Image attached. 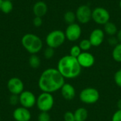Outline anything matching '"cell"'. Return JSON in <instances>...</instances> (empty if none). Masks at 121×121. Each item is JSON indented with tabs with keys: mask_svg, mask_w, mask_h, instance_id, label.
I'll return each instance as SVG.
<instances>
[{
	"mask_svg": "<svg viewBox=\"0 0 121 121\" xmlns=\"http://www.w3.org/2000/svg\"><path fill=\"white\" fill-rule=\"evenodd\" d=\"M65 79L57 69L48 68L40 74L38 79V87L43 92L52 94L61 89L65 83Z\"/></svg>",
	"mask_w": 121,
	"mask_h": 121,
	"instance_id": "cell-1",
	"label": "cell"
},
{
	"mask_svg": "<svg viewBox=\"0 0 121 121\" xmlns=\"http://www.w3.org/2000/svg\"><path fill=\"white\" fill-rule=\"evenodd\" d=\"M57 69L65 79H72L80 75L82 68L77 59L69 55L59 60Z\"/></svg>",
	"mask_w": 121,
	"mask_h": 121,
	"instance_id": "cell-2",
	"label": "cell"
},
{
	"mask_svg": "<svg viewBox=\"0 0 121 121\" xmlns=\"http://www.w3.org/2000/svg\"><path fill=\"white\" fill-rule=\"evenodd\" d=\"M21 44L24 49L30 55L38 53L43 48L41 38L33 33H26L21 38Z\"/></svg>",
	"mask_w": 121,
	"mask_h": 121,
	"instance_id": "cell-3",
	"label": "cell"
},
{
	"mask_svg": "<svg viewBox=\"0 0 121 121\" xmlns=\"http://www.w3.org/2000/svg\"><path fill=\"white\" fill-rule=\"evenodd\" d=\"M66 37L65 32L61 30H54L50 32L45 38L48 47L56 49L62 46L65 42Z\"/></svg>",
	"mask_w": 121,
	"mask_h": 121,
	"instance_id": "cell-4",
	"label": "cell"
},
{
	"mask_svg": "<svg viewBox=\"0 0 121 121\" xmlns=\"http://www.w3.org/2000/svg\"><path fill=\"white\" fill-rule=\"evenodd\" d=\"M55 104L54 97L52 94L43 92L36 99V106L40 112H49Z\"/></svg>",
	"mask_w": 121,
	"mask_h": 121,
	"instance_id": "cell-5",
	"label": "cell"
},
{
	"mask_svg": "<svg viewBox=\"0 0 121 121\" xmlns=\"http://www.w3.org/2000/svg\"><path fill=\"white\" fill-rule=\"evenodd\" d=\"M79 100L86 104H96L100 98L99 91L93 87H87L82 89L79 95Z\"/></svg>",
	"mask_w": 121,
	"mask_h": 121,
	"instance_id": "cell-6",
	"label": "cell"
},
{
	"mask_svg": "<svg viewBox=\"0 0 121 121\" xmlns=\"http://www.w3.org/2000/svg\"><path fill=\"white\" fill-rule=\"evenodd\" d=\"M110 17L109 11L104 7H96L92 10L91 19L96 24L104 26L110 21Z\"/></svg>",
	"mask_w": 121,
	"mask_h": 121,
	"instance_id": "cell-7",
	"label": "cell"
},
{
	"mask_svg": "<svg viewBox=\"0 0 121 121\" xmlns=\"http://www.w3.org/2000/svg\"><path fill=\"white\" fill-rule=\"evenodd\" d=\"M75 14L77 21L79 23L86 24L91 19L92 10L89 6L86 4H82L77 8Z\"/></svg>",
	"mask_w": 121,
	"mask_h": 121,
	"instance_id": "cell-8",
	"label": "cell"
},
{
	"mask_svg": "<svg viewBox=\"0 0 121 121\" xmlns=\"http://www.w3.org/2000/svg\"><path fill=\"white\" fill-rule=\"evenodd\" d=\"M82 28L79 24L74 23L67 26L65 34L66 39L71 42H75L78 40L82 35Z\"/></svg>",
	"mask_w": 121,
	"mask_h": 121,
	"instance_id": "cell-9",
	"label": "cell"
},
{
	"mask_svg": "<svg viewBox=\"0 0 121 121\" xmlns=\"http://www.w3.org/2000/svg\"><path fill=\"white\" fill-rule=\"evenodd\" d=\"M19 104L22 107L28 109L33 108L36 105V99L35 94L30 91H23L19 96Z\"/></svg>",
	"mask_w": 121,
	"mask_h": 121,
	"instance_id": "cell-10",
	"label": "cell"
},
{
	"mask_svg": "<svg viewBox=\"0 0 121 121\" xmlns=\"http://www.w3.org/2000/svg\"><path fill=\"white\" fill-rule=\"evenodd\" d=\"M7 88L11 94L19 96L24 91V84L21 79L12 77L7 82Z\"/></svg>",
	"mask_w": 121,
	"mask_h": 121,
	"instance_id": "cell-11",
	"label": "cell"
},
{
	"mask_svg": "<svg viewBox=\"0 0 121 121\" xmlns=\"http://www.w3.org/2000/svg\"><path fill=\"white\" fill-rule=\"evenodd\" d=\"M82 68H90L95 63L94 56L87 52H82L79 56L77 58Z\"/></svg>",
	"mask_w": 121,
	"mask_h": 121,
	"instance_id": "cell-12",
	"label": "cell"
},
{
	"mask_svg": "<svg viewBox=\"0 0 121 121\" xmlns=\"http://www.w3.org/2000/svg\"><path fill=\"white\" fill-rule=\"evenodd\" d=\"M105 33L104 30L101 28H96L91 32L89 40L93 47H99L103 43Z\"/></svg>",
	"mask_w": 121,
	"mask_h": 121,
	"instance_id": "cell-13",
	"label": "cell"
},
{
	"mask_svg": "<svg viewBox=\"0 0 121 121\" xmlns=\"http://www.w3.org/2000/svg\"><path fill=\"white\" fill-rule=\"evenodd\" d=\"M13 118L16 121H30L31 113L28 108L21 106L13 111Z\"/></svg>",
	"mask_w": 121,
	"mask_h": 121,
	"instance_id": "cell-14",
	"label": "cell"
},
{
	"mask_svg": "<svg viewBox=\"0 0 121 121\" xmlns=\"http://www.w3.org/2000/svg\"><path fill=\"white\" fill-rule=\"evenodd\" d=\"M60 91L62 96L67 101L73 100L76 96V90L74 86L69 83H65V84L62 86Z\"/></svg>",
	"mask_w": 121,
	"mask_h": 121,
	"instance_id": "cell-15",
	"label": "cell"
},
{
	"mask_svg": "<svg viewBox=\"0 0 121 121\" xmlns=\"http://www.w3.org/2000/svg\"><path fill=\"white\" fill-rule=\"evenodd\" d=\"M48 8L45 2L43 1H37L34 4L33 6V12L35 16L38 17H43L48 12Z\"/></svg>",
	"mask_w": 121,
	"mask_h": 121,
	"instance_id": "cell-16",
	"label": "cell"
},
{
	"mask_svg": "<svg viewBox=\"0 0 121 121\" xmlns=\"http://www.w3.org/2000/svg\"><path fill=\"white\" fill-rule=\"evenodd\" d=\"M75 121H86L88 118L89 113L86 108L79 107L74 112Z\"/></svg>",
	"mask_w": 121,
	"mask_h": 121,
	"instance_id": "cell-17",
	"label": "cell"
},
{
	"mask_svg": "<svg viewBox=\"0 0 121 121\" xmlns=\"http://www.w3.org/2000/svg\"><path fill=\"white\" fill-rule=\"evenodd\" d=\"M104 31L105 33H106L109 36H115L117 34L118 30L117 26L114 23L111 21H108L104 25Z\"/></svg>",
	"mask_w": 121,
	"mask_h": 121,
	"instance_id": "cell-18",
	"label": "cell"
},
{
	"mask_svg": "<svg viewBox=\"0 0 121 121\" xmlns=\"http://www.w3.org/2000/svg\"><path fill=\"white\" fill-rule=\"evenodd\" d=\"M112 57L114 61L117 62H121V43H118L113 49Z\"/></svg>",
	"mask_w": 121,
	"mask_h": 121,
	"instance_id": "cell-19",
	"label": "cell"
},
{
	"mask_svg": "<svg viewBox=\"0 0 121 121\" xmlns=\"http://www.w3.org/2000/svg\"><path fill=\"white\" fill-rule=\"evenodd\" d=\"M64 20L68 25L74 23L77 20L75 13L73 12L72 11H66L64 14Z\"/></svg>",
	"mask_w": 121,
	"mask_h": 121,
	"instance_id": "cell-20",
	"label": "cell"
},
{
	"mask_svg": "<svg viewBox=\"0 0 121 121\" xmlns=\"http://www.w3.org/2000/svg\"><path fill=\"white\" fill-rule=\"evenodd\" d=\"M28 62H29L30 66L32 68L36 69V68L39 67L40 65V59L36 54L31 55L30 57H29Z\"/></svg>",
	"mask_w": 121,
	"mask_h": 121,
	"instance_id": "cell-21",
	"label": "cell"
},
{
	"mask_svg": "<svg viewBox=\"0 0 121 121\" xmlns=\"http://www.w3.org/2000/svg\"><path fill=\"white\" fill-rule=\"evenodd\" d=\"M12 9H13L12 1L9 0H4L0 10L4 13H9L12 11Z\"/></svg>",
	"mask_w": 121,
	"mask_h": 121,
	"instance_id": "cell-22",
	"label": "cell"
},
{
	"mask_svg": "<svg viewBox=\"0 0 121 121\" xmlns=\"http://www.w3.org/2000/svg\"><path fill=\"white\" fill-rule=\"evenodd\" d=\"M79 46L81 48V50H82V52H87L92 47L91 43V42H90V40L89 39H83V40H82L79 42Z\"/></svg>",
	"mask_w": 121,
	"mask_h": 121,
	"instance_id": "cell-23",
	"label": "cell"
},
{
	"mask_svg": "<svg viewBox=\"0 0 121 121\" xmlns=\"http://www.w3.org/2000/svg\"><path fill=\"white\" fill-rule=\"evenodd\" d=\"M82 50H81L79 46L75 45L71 48V49L69 50V55H71L75 58H77L79 56V55L82 53Z\"/></svg>",
	"mask_w": 121,
	"mask_h": 121,
	"instance_id": "cell-24",
	"label": "cell"
},
{
	"mask_svg": "<svg viewBox=\"0 0 121 121\" xmlns=\"http://www.w3.org/2000/svg\"><path fill=\"white\" fill-rule=\"evenodd\" d=\"M54 55H55V49H53L52 48L48 47L44 50V57L47 60H50V59L52 58Z\"/></svg>",
	"mask_w": 121,
	"mask_h": 121,
	"instance_id": "cell-25",
	"label": "cell"
},
{
	"mask_svg": "<svg viewBox=\"0 0 121 121\" xmlns=\"http://www.w3.org/2000/svg\"><path fill=\"white\" fill-rule=\"evenodd\" d=\"M113 79L115 82V84L119 87L121 88V69H119L114 74Z\"/></svg>",
	"mask_w": 121,
	"mask_h": 121,
	"instance_id": "cell-26",
	"label": "cell"
},
{
	"mask_svg": "<svg viewBox=\"0 0 121 121\" xmlns=\"http://www.w3.org/2000/svg\"><path fill=\"white\" fill-rule=\"evenodd\" d=\"M50 116L48 112H40L38 117V121H50Z\"/></svg>",
	"mask_w": 121,
	"mask_h": 121,
	"instance_id": "cell-27",
	"label": "cell"
},
{
	"mask_svg": "<svg viewBox=\"0 0 121 121\" xmlns=\"http://www.w3.org/2000/svg\"><path fill=\"white\" fill-rule=\"evenodd\" d=\"M63 118H64L65 121H75L74 113H72L71 111H67L64 114Z\"/></svg>",
	"mask_w": 121,
	"mask_h": 121,
	"instance_id": "cell-28",
	"label": "cell"
},
{
	"mask_svg": "<svg viewBox=\"0 0 121 121\" xmlns=\"http://www.w3.org/2000/svg\"><path fill=\"white\" fill-rule=\"evenodd\" d=\"M111 121H121V110H117L113 114Z\"/></svg>",
	"mask_w": 121,
	"mask_h": 121,
	"instance_id": "cell-29",
	"label": "cell"
},
{
	"mask_svg": "<svg viewBox=\"0 0 121 121\" xmlns=\"http://www.w3.org/2000/svg\"><path fill=\"white\" fill-rule=\"evenodd\" d=\"M33 24L34 25V26L38 28L40 27L43 24V19L41 17H38V16H35V18L33 20Z\"/></svg>",
	"mask_w": 121,
	"mask_h": 121,
	"instance_id": "cell-30",
	"label": "cell"
},
{
	"mask_svg": "<svg viewBox=\"0 0 121 121\" xmlns=\"http://www.w3.org/2000/svg\"><path fill=\"white\" fill-rule=\"evenodd\" d=\"M9 103H10L11 105H13V106L16 105L18 103H19V98H18V96L11 94V96L10 98H9Z\"/></svg>",
	"mask_w": 121,
	"mask_h": 121,
	"instance_id": "cell-31",
	"label": "cell"
},
{
	"mask_svg": "<svg viewBox=\"0 0 121 121\" xmlns=\"http://www.w3.org/2000/svg\"><path fill=\"white\" fill-rule=\"evenodd\" d=\"M108 43L109 45H112V46H116L118 43H119L117 38L116 36H110V38L108 39Z\"/></svg>",
	"mask_w": 121,
	"mask_h": 121,
	"instance_id": "cell-32",
	"label": "cell"
},
{
	"mask_svg": "<svg viewBox=\"0 0 121 121\" xmlns=\"http://www.w3.org/2000/svg\"><path fill=\"white\" fill-rule=\"evenodd\" d=\"M116 38H117L118 42L121 43V28L118 31V33L116 34Z\"/></svg>",
	"mask_w": 121,
	"mask_h": 121,
	"instance_id": "cell-33",
	"label": "cell"
},
{
	"mask_svg": "<svg viewBox=\"0 0 121 121\" xmlns=\"http://www.w3.org/2000/svg\"><path fill=\"white\" fill-rule=\"evenodd\" d=\"M117 106H118V108L121 110V99L118 101V104H117Z\"/></svg>",
	"mask_w": 121,
	"mask_h": 121,
	"instance_id": "cell-34",
	"label": "cell"
},
{
	"mask_svg": "<svg viewBox=\"0 0 121 121\" xmlns=\"http://www.w3.org/2000/svg\"><path fill=\"white\" fill-rule=\"evenodd\" d=\"M3 1H4V0H0V9H1V5H2V3H3Z\"/></svg>",
	"mask_w": 121,
	"mask_h": 121,
	"instance_id": "cell-35",
	"label": "cell"
},
{
	"mask_svg": "<svg viewBox=\"0 0 121 121\" xmlns=\"http://www.w3.org/2000/svg\"><path fill=\"white\" fill-rule=\"evenodd\" d=\"M119 6H120V8L121 9V0H120V2H119Z\"/></svg>",
	"mask_w": 121,
	"mask_h": 121,
	"instance_id": "cell-36",
	"label": "cell"
},
{
	"mask_svg": "<svg viewBox=\"0 0 121 121\" xmlns=\"http://www.w3.org/2000/svg\"><path fill=\"white\" fill-rule=\"evenodd\" d=\"M9 1H13V0H9Z\"/></svg>",
	"mask_w": 121,
	"mask_h": 121,
	"instance_id": "cell-37",
	"label": "cell"
},
{
	"mask_svg": "<svg viewBox=\"0 0 121 121\" xmlns=\"http://www.w3.org/2000/svg\"><path fill=\"white\" fill-rule=\"evenodd\" d=\"M0 121H1V118H0Z\"/></svg>",
	"mask_w": 121,
	"mask_h": 121,
	"instance_id": "cell-38",
	"label": "cell"
}]
</instances>
